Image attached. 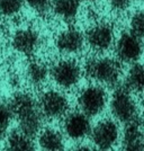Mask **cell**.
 Instances as JSON below:
<instances>
[{
  "label": "cell",
  "instance_id": "cell-7",
  "mask_svg": "<svg viewBox=\"0 0 144 151\" xmlns=\"http://www.w3.org/2000/svg\"><path fill=\"white\" fill-rule=\"evenodd\" d=\"M115 51L116 57L120 62L135 63L143 53L142 38L132 31L124 32L116 42Z\"/></svg>",
  "mask_w": 144,
  "mask_h": 151
},
{
  "label": "cell",
  "instance_id": "cell-2",
  "mask_svg": "<svg viewBox=\"0 0 144 151\" xmlns=\"http://www.w3.org/2000/svg\"><path fill=\"white\" fill-rule=\"evenodd\" d=\"M83 70L89 79L105 86H116L122 76L120 63L115 59L107 57L88 59Z\"/></svg>",
  "mask_w": 144,
  "mask_h": 151
},
{
  "label": "cell",
  "instance_id": "cell-11",
  "mask_svg": "<svg viewBox=\"0 0 144 151\" xmlns=\"http://www.w3.org/2000/svg\"><path fill=\"white\" fill-rule=\"evenodd\" d=\"M86 37L78 28L70 27L59 33L55 38V46L63 54H75L83 49Z\"/></svg>",
  "mask_w": 144,
  "mask_h": 151
},
{
  "label": "cell",
  "instance_id": "cell-20",
  "mask_svg": "<svg viewBox=\"0 0 144 151\" xmlns=\"http://www.w3.org/2000/svg\"><path fill=\"white\" fill-rule=\"evenodd\" d=\"M25 0H0V14L6 17H13L20 13Z\"/></svg>",
  "mask_w": 144,
  "mask_h": 151
},
{
  "label": "cell",
  "instance_id": "cell-21",
  "mask_svg": "<svg viewBox=\"0 0 144 151\" xmlns=\"http://www.w3.org/2000/svg\"><path fill=\"white\" fill-rule=\"evenodd\" d=\"M131 31L138 37L144 38V10H138L132 16Z\"/></svg>",
  "mask_w": 144,
  "mask_h": 151
},
{
  "label": "cell",
  "instance_id": "cell-22",
  "mask_svg": "<svg viewBox=\"0 0 144 151\" xmlns=\"http://www.w3.org/2000/svg\"><path fill=\"white\" fill-rule=\"evenodd\" d=\"M25 2L39 14H45L52 5V0H25Z\"/></svg>",
  "mask_w": 144,
  "mask_h": 151
},
{
  "label": "cell",
  "instance_id": "cell-23",
  "mask_svg": "<svg viewBox=\"0 0 144 151\" xmlns=\"http://www.w3.org/2000/svg\"><path fill=\"white\" fill-rule=\"evenodd\" d=\"M108 4L113 10L117 13H123L131 7L132 0H108Z\"/></svg>",
  "mask_w": 144,
  "mask_h": 151
},
{
  "label": "cell",
  "instance_id": "cell-4",
  "mask_svg": "<svg viewBox=\"0 0 144 151\" xmlns=\"http://www.w3.org/2000/svg\"><path fill=\"white\" fill-rule=\"evenodd\" d=\"M51 77L57 86L64 89H71L80 81L82 71L75 60L63 59L54 63L51 68Z\"/></svg>",
  "mask_w": 144,
  "mask_h": 151
},
{
  "label": "cell",
  "instance_id": "cell-14",
  "mask_svg": "<svg viewBox=\"0 0 144 151\" xmlns=\"http://www.w3.org/2000/svg\"><path fill=\"white\" fill-rule=\"evenodd\" d=\"M38 145L41 149L47 151H59L64 149V139L61 132L55 129L46 127L38 134Z\"/></svg>",
  "mask_w": 144,
  "mask_h": 151
},
{
  "label": "cell",
  "instance_id": "cell-17",
  "mask_svg": "<svg viewBox=\"0 0 144 151\" xmlns=\"http://www.w3.org/2000/svg\"><path fill=\"white\" fill-rule=\"evenodd\" d=\"M51 73L47 65L42 61H33L27 65L26 77L27 80L34 87H39L46 81L47 77Z\"/></svg>",
  "mask_w": 144,
  "mask_h": 151
},
{
  "label": "cell",
  "instance_id": "cell-12",
  "mask_svg": "<svg viewBox=\"0 0 144 151\" xmlns=\"http://www.w3.org/2000/svg\"><path fill=\"white\" fill-rule=\"evenodd\" d=\"M41 44L39 34L33 28H20L13 36L14 49L25 55H31Z\"/></svg>",
  "mask_w": 144,
  "mask_h": 151
},
{
  "label": "cell",
  "instance_id": "cell-16",
  "mask_svg": "<svg viewBox=\"0 0 144 151\" xmlns=\"http://www.w3.org/2000/svg\"><path fill=\"white\" fill-rule=\"evenodd\" d=\"M6 149L11 151H32L35 149V145L32 137L17 130L7 137Z\"/></svg>",
  "mask_w": 144,
  "mask_h": 151
},
{
  "label": "cell",
  "instance_id": "cell-13",
  "mask_svg": "<svg viewBox=\"0 0 144 151\" xmlns=\"http://www.w3.org/2000/svg\"><path fill=\"white\" fill-rule=\"evenodd\" d=\"M144 131L140 120H135L130 123H126L122 145L125 150H142V140H143Z\"/></svg>",
  "mask_w": 144,
  "mask_h": 151
},
{
  "label": "cell",
  "instance_id": "cell-19",
  "mask_svg": "<svg viewBox=\"0 0 144 151\" xmlns=\"http://www.w3.org/2000/svg\"><path fill=\"white\" fill-rule=\"evenodd\" d=\"M14 117L13 109L9 103L0 101V139L6 135Z\"/></svg>",
  "mask_w": 144,
  "mask_h": 151
},
{
  "label": "cell",
  "instance_id": "cell-9",
  "mask_svg": "<svg viewBox=\"0 0 144 151\" xmlns=\"http://www.w3.org/2000/svg\"><path fill=\"white\" fill-rule=\"evenodd\" d=\"M91 123L89 116L83 112H72L67 114L63 121V131L71 140L80 141L90 135Z\"/></svg>",
  "mask_w": 144,
  "mask_h": 151
},
{
  "label": "cell",
  "instance_id": "cell-10",
  "mask_svg": "<svg viewBox=\"0 0 144 151\" xmlns=\"http://www.w3.org/2000/svg\"><path fill=\"white\" fill-rule=\"evenodd\" d=\"M115 33L110 24L106 22L97 23L91 26L87 32L86 41L92 50L97 52H104L108 50L114 43Z\"/></svg>",
  "mask_w": 144,
  "mask_h": 151
},
{
  "label": "cell",
  "instance_id": "cell-18",
  "mask_svg": "<svg viewBox=\"0 0 144 151\" xmlns=\"http://www.w3.org/2000/svg\"><path fill=\"white\" fill-rule=\"evenodd\" d=\"M125 87L131 91L144 93V64L134 63L125 77Z\"/></svg>",
  "mask_w": 144,
  "mask_h": 151
},
{
  "label": "cell",
  "instance_id": "cell-8",
  "mask_svg": "<svg viewBox=\"0 0 144 151\" xmlns=\"http://www.w3.org/2000/svg\"><path fill=\"white\" fill-rule=\"evenodd\" d=\"M119 129L113 120H101L91 129L90 139L95 147L100 150H109L117 143Z\"/></svg>",
  "mask_w": 144,
  "mask_h": 151
},
{
  "label": "cell",
  "instance_id": "cell-3",
  "mask_svg": "<svg viewBox=\"0 0 144 151\" xmlns=\"http://www.w3.org/2000/svg\"><path fill=\"white\" fill-rule=\"evenodd\" d=\"M110 111L113 116L120 123H130L138 119V107L131 90L125 86L115 89L110 99Z\"/></svg>",
  "mask_w": 144,
  "mask_h": 151
},
{
  "label": "cell",
  "instance_id": "cell-24",
  "mask_svg": "<svg viewBox=\"0 0 144 151\" xmlns=\"http://www.w3.org/2000/svg\"><path fill=\"white\" fill-rule=\"evenodd\" d=\"M142 150H144V135H143V140H142Z\"/></svg>",
  "mask_w": 144,
  "mask_h": 151
},
{
  "label": "cell",
  "instance_id": "cell-5",
  "mask_svg": "<svg viewBox=\"0 0 144 151\" xmlns=\"http://www.w3.org/2000/svg\"><path fill=\"white\" fill-rule=\"evenodd\" d=\"M107 94L102 87L90 85L83 88L78 96V104L81 112L89 117L100 114L107 105Z\"/></svg>",
  "mask_w": 144,
  "mask_h": 151
},
{
  "label": "cell",
  "instance_id": "cell-15",
  "mask_svg": "<svg viewBox=\"0 0 144 151\" xmlns=\"http://www.w3.org/2000/svg\"><path fill=\"white\" fill-rule=\"evenodd\" d=\"M52 10L65 22L73 20L80 10V0H52Z\"/></svg>",
  "mask_w": 144,
  "mask_h": 151
},
{
  "label": "cell",
  "instance_id": "cell-25",
  "mask_svg": "<svg viewBox=\"0 0 144 151\" xmlns=\"http://www.w3.org/2000/svg\"><path fill=\"white\" fill-rule=\"evenodd\" d=\"M83 1H88V2H94V1H97V0H83Z\"/></svg>",
  "mask_w": 144,
  "mask_h": 151
},
{
  "label": "cell",
  "instance_id": "cell-1",
  "mask_svg": "<svg viewBox=\"0 0 144 151\" xmlns=\"http://www.w3.org/2000/svg\"><path fill=\"white\" fill-rule=\"evenodd\" d=\"M14 116L18 121L19 130L34 138L42 130L43 114L38 103L27 93H17L9 101Z\"/></svg>",
  "mask_w": 144,
  "mask_h": 151
},
{
  "label": "cell",
  "instance_id": "cell-6",
  "mask_svg": "<svg viewBox=\"0 0 144 151\" xmlns=\"http://www.w3.org/2000/svg\"><path fill=\"white\" fill-rule=\"evenodd\" d=\"M39 109L44 117L57 120L65 116L69 112V101L67 96L57 90H47L39 97Z\"/></svg>",
  "mask_w": 144,
  "mask_h": 151
}]
</instances>
